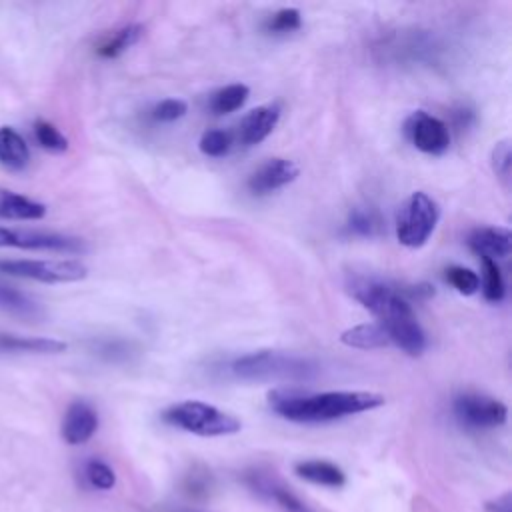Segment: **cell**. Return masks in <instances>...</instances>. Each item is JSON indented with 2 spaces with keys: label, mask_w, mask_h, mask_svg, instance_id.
I'll return each instance as SVG.
<instances>
[{
  "label": "cell",
  "mask_w": 512,
  "mask_h": 512,
  "mask_svg": "<svg viewBox=\"0 0 512 512\" xmlns=\"http://www.w3.org/2000/svg\"><path fill=\"white\" fill-rule=\"evenodd\" d=\"M348 290L376 316L390 344H396L408 356H420L426 350V334L410 302L400 296L398 288L378 278L354 276L348 282Z\"/></svg>",
  "instance_id": "obj_1"
},
{
  "label": "cell",
  "mask_w": 512,
  "mask_h": 512,
  "mask_svg": "<svg viewBox=\"0 0 512 512\" xmlns=\"http://www.w3.org/2000/svg\"><path fill=\"white\" fill-rule=\"evenodd\" d=\"M270 408L292 422H330L344 416L360 414L382 406V394L364 390H330V392H296L274 390L268 394Z\"/></svg>",
  "instance_id": "obj_2"
},
{
  "label": "cell",
  "mask_w": 512,
  "mask_h": 512,
  "mask_svg": "<svg viewBox=\"0 0 512 512\" xmlns=\"http://www.w3.org/2000/svg\"><path fill=\"white\" fill-rule=\"evenodd\" d=\"M232 376L250 382H270V380H306L316 376L318 364L288 352L278 350H258L242 354L230 364Z\"/></svg>",
  "instance_id": "obj_3"
},
{
  "label": "cell",
  "mask_w": 512,
  "mask_h": 512,
  "mask_svg": "<svg viewBox=\"0 0 512 512\" xmlns=\"http://www.w3.org/2000/svg\"><path fill=\"white\" fill-rule=\"evenodd\" d=\"M162 420L196 436H230L242 428L236 416L200 400H184L168 406L162 412Z\"/></svg>",
  "instance_id": "obj_4"
},
{
  "label": "cell",
  "mask_w": 512,
  "mask_h": 512,
  "mask_svg": "<svg viewBox=\"0 0 512 512\" xmlns=\"http://www.w3.org/2000/svg\"><path fill=\"white\" fill-rule=\"evenodd\" d=\"M440 218L438 204L426 192H412L398 210L396 238L406 248H420L432 236Z\"/></svg>",
  "instance_id": "obj_5"
},
{
  "label": "cell",
  "mask_w": 512,
  "mask_h": 512,
  "mask_svg": "<svg viewBox=\"0 0 512 512\" xmlns=\"http://www.w3.org/2000/svg\"><path fill=\"white\" fill-rule=\"evenodd\" d=\"M0 272L56 284L82 280L88 268L78 260H0Z\"/></svg>",
  "instance_id": "obj_6"
},
{
  "label": "cell",
  "mask_w": 512,
  "mask_h": 512,
  "mask_svg": "<svg viewBox=\"0 0 512 512\" xmlns=\"http://www.w3.org/2000/svg\"><path fill=\"white\" fill-rule=\"evenodd\" d=\"M454 416L466 428H496L508 418V408L504 402L482 396V394H460L452 404Z\"/></svg>",
  "instance_id": "obj_7"
},
{
  "label": "cell",
  "mask_w": 512,
  "mask_h": 512,
  "mask_svg": "<svg viewBox=\"0 0 512 512\" xmlns=\"http://www.w3.org/2000/svg\"><path fill=\"white\" fill-rule=\"evenodd\" d=\"M0 248H24V250H50V252H84L86 246L80 238L40 232V230H14L0 226Z\"/></svg>",
  "instance_id": "obj_8"
},
{
  "label": "cell",
  "mask_w": 512,
  "mask_h": 512,
  "mask_svg": "<svg viewBox=\"0 0 512 512\" xmlns=\"http://www.w3.org/2000/svg\"><path fill=\"white\" fill-rule=\"evenodd\" d=\"M404 134L410 144L424 154L440 156L450 146V130L446 122L424 110H416L406 118Z\"/></svg>",
  "instance_id": "obj_9"
},
{
  "label": "cell",
  "mask_w": 512,
  "mask_h": 512,
  "mask_svg": "<svg viewBox=\"0 0 512 512\" xmlns=\"http://www.w3.org/2000/svg\"><path fill=\"white\" fill-rule=\"evenodd\" d=\"M298 174L300 168L292 160L270 158L248 176V190L256 196H266L294 182Z\"/></svg>",
  "instance_id": "obj_10"
},
{
  "label": "cell",
  "mask_w": 512,
  "mask_h": 512,
  "mask_svg": "<svg viewBox=\"0 0 512 512\" xmlns=\"http://www.w3.org/2000/svg\"><path fill=\"white\" fill-rule=\"evenodd\" d=\"M98 430V414L96 410L84 402V400H74L62 418V428L60 434L66 444L78 446L88 442L94 432Z\"/></svg>",
  "instance_id": "obj_11"
},
{
  "label": "cell",
  "mask_w": 512,
  "mask_h": 512,
  "mask_svg": "<svg viewBox=\"0 0 512 512\" xmlns=\"http://www.w3.org/2000/svg\"><path fill=\"white\" fill-rule=\"evenodd\" d=\"M280 120V106L278 104H264L250 110L238 126V138L244 146L260 144L270 136Z\"/></svg>",
  "instance_id": "obj_12"
},
{
  "label": "cell",
  "mask_w": 512,
  "mask_h": 512,
  "mask_svg": "<svg viewBox=\"0 0 512 512\" xmlns=\"http://www.w3.org/2000/svg\"><path fill=\"white\" fill-rule=\"evenodd\" d=\"M248 486L252 490H256L258 494L274 500L284 512H314L310 510L292 490H288L280 480H276L274 476H268L264 472H250L246 478Z\"/></svg>",
  "instance_id": "obj_13"
},
{
  "label": "cell",
  "mask_w": 512,
  "mask_h": 512,
  "mask_svg": "<svg viewBox=\"0 0 512 512\" xmlns=\"http://www.w3.org/2000/svg\"><path fill=\"white\" fill-rule=\"evenodd\" d=\"M468 246L480 256V258H506L512 250V234L508 228L500 226H482L470 232Z\"/></svg>",
  "instance_id": "obj_14"
},
{
  "label": "cell",
  "mask_w": 512,
  "mask_h": 512,
  "mask_svg": "<svg viewBox=\"0 0 512 512\" xmlns=\"http://www.w3.org/2000/svg\"><path fill=\"white\" fill-rule=\"evenodd\" d=\"M0 310L28 322L44 318V308L26 292L0 282Z\"/></svg>",
  "instance_id": "obj_15"
},
{
  "label": "cell",
  "mask_w": 512,
  "mask_h": 512,
  "mask_svg": "<svg viewBox=\"0 0 512 512\" xmlns=\"http://www.w3.org/2000/svg\"><path fill=\"white\" fill-rule=\"evenodd\" d=\"M66 350V342L40 336H18L0 332V352L4 354H58Z\"/></svg>",
  "instance_id": "obj_16"
},
{
  "label": "cell",
  "mask_w": 512,
  "mask_h": 512,
  "mask_svg": "<svg viewBox=\"0 0 512 512\" xmlns=\"http://www.w3.org/2000/svg\"><path fill=\"white\" fill-rule=\"evenodd\" d=\"M294 472L298 478L328 486V488H340L346 484V474L342 472L340 466L328 462V460H302L294 464Z\"/></svg>",
  "instance_id": "obj_17"
},
{
  "label": "cell",
  "mask_w": 512,
  "mask_h": 512,
  "mask_svg": "<svg viewBox=\"0 0 512 512\" xmlns=\"http://www.w3.org/2000/svg\"><path fill=\"white\" fill-rule=\"evenodd\" d=\"M30 162L26 140L10 126L0 128V164L12 172H20Z\"/></svg>",
  "instance_id": "obj_18"
},
{
  "label": "cell",
  "mask_w": 512,
  "mask_h": 512,
  "mask_svg": "<svg viewBox=\"0 0 512 512\" xmlns=\"http://www.w3.org/2000/svg\"><path fill=\"white\" fill-rule=\"evenodd\" d=\"M46 216V206L16 194L12 190L0 188V218L8 220H40Z\"/></svg>",
  "instance_id": "obj_19"
},
{
  "label": "cell",
  "mask_w": 512,
  "mask_h": 512,
  "mask_svg": "<svg viewBox=\"0 0 512 512\" xmlns=\"http://www.w3.org/2000/svg\"><path fill=\"white\" fill-rule=\"evenodd\" d=\"M340 342L358 350H374L390 344L386 332L378 322H366V324H358L344 330L340 334Z\"/></svg>",
  "instance_id": "obj_20"
},
{
  "label": "cell",
  "mask_w": 512,
  "mask_h": 512,
  "mask_svg": "<svg viewBox=\"0 0 512 512\" xmlns=\"http://www.w3.org/2000/svg\"><path fill=\"white\" fill-rule=\"evenodd\" d=\"M142 34H144V26H142V24H126V26H122L120 30L112 32L110 36H106V38L98 44L96 52H98L102 58H116L118 54H122V52L128 50L130 46H134V44L140 40Z\"/></svg>",
  "instance_id": "obj_21"
},
{
  "label": "cell",
  "mask_w": 512,
  "mask_h": 512,
  "mask_svg": "<svg viewBox=\"0 0 512 512\" xmlns=\"http://www.w3.org/2000/svg\"><path fill=\"white\" fill-rule=\"evenodd\" d=\"M248 94H250V88L246 84H240V82L228 84L210 96V102H208L210 112L216 116L230 114L248 100Z\"/></svg>",
  "instance_id": "obj_22"
},
{
  "label": "cell",
  "mask_w": 512,
  "mask_h": 512,
  "mask_svg": "<svg viewBox=\"0 0 512 512\" xmlns=\"http://www.w3.org/2000/svg\"><path fill=\"white\" fill-rule=\"evenodd\" d=\"M382 220L374 208H354L348 216V230L356 236H376Z\"/></svg>",
  "instance_id": "obj_23"
},
{
  "label": "cell",
  "mask_w": 512,
  "mask_h": 512,
  "mask_svg": "<svg viewBox=\"0 0 512 512\" xmlns=\"http://www.w3.org/2000/svg\"><path fill=\"white\" fill-rule=\"evenodd\" d=\"M482 266H484V284H482V294L488 302H500L506 294V286H504V278L500 272V266L496 264V260L490 258H480Z\"/></svg>",
  "instance_id": "obj_24"
},
{
  "label": "cell",
  "mask_w": 512,
  "mask_h": 512,
  "mask_svg": "<svg viewBox=\"0 0 512 512\" xmlns=\"http://www.w3.org/2000/svg\"><path fill=\"white\" fill-rule=\"evenodd\" d=\"M34 138L44 150H50V152H66L68 150V138L48 120L34 122Z\"/></svg>",
  "instance_id": "obj_25"
},
{
  "label": "cell",
  "mask_w": 512,
  "mask_h": 512,
  "mask_svg": "<svg viewBox=\"0 0 512 512\" xmlns=\"http://www.w3.org/2000/svg\"><path fill=\"white\" fill-rule=\"evenodd\" d=\"M230 146H232L230 132L228 130H220V128L206 130L200 136V142H198L200 152L206 154V156H212V158H220V156L228 154Z\"/></svg>",
  "instance_id": "obj_26"
},
{
  "label": "cell",
  "mask_w": 512,
  "mask_h": 512,
  "mask_svg": "<svg viewBox=\"0 0 512 512\" xmlns=\"http://www.w3.org/2000/svg\"><path fill=\"white\" fill-rule=\"evenodd\" d=\"M84 478L96 490H110L116 484L114 470L104 460H96V458L84 464Z\"/></svg>",
  "instance_id": "obj_27"
},
{
  "label": "cell",
  "mask_w": 512,
  "mask_h": 512,
  "mask_svg": "<svg viewBox=\"0 0 512 512\" xmlns=\"http://www.w3.org/2000/svg\"><path fill=\"white\" fill-rule=\"evenodd\" d=\"M446 280L456 288V292H460L464 296H470V294L478 292V288H480L478 274L464 266L446 268Z\"/></svg>",
  "instance_id": "obj_28"
},
{
  "label": "cell",
  "mask_w": 512,
  "mask_h": 512,
  "mask_svg": "<svg viewBox=\"0 0 512 512\" xmlns=\"http://www.w3.org/2000/svg\"><path fill=\"white\" fill-rule=\"evenodd\" d=\"M302 26V16L298 8H282L276 14H272L266 22V30L272 34H286L292 30H298Z\"/></svg>",
  "instance_id": "obj_29"
},
{
  "label": "cell",
  "mask_w": 512,
  "mask_h": 512,
  "mask_svg": "<svg viewBox=\"0 0 512 512\" xmlns=\"http://www.w3.org/2000/svg\"><path fill=\"white\" fill-rule=\"evenodd\" d=\"M188 112V106L184 100L180 98H166L160 100L154 108H152V118L156 122H174L178 118H182Z\"/></svg>",
  "instance_id": "obj_30"
},
{
  "label": "cell",
  "mask_w": 512,
  "mask_h": 512,
  "mask_svg": "<svg viewBox=\"0 0 512 512\" xmlns=\"http://www.w3.org/2000/svg\"><path fill=\"white\" fill-rule=\"evenodd\" d=\"M212 488V476L208 470H192L188 472L186 480H184V492L192 498H200L206 496Z\"/></svg>",
  "instance_id": "obj_31"
},
{
  "label": "cell",
  "mask_w": 512,
  "mask_h": 512,
  "mask_svg": "<svg viewBox=\"0 0 512 512\" xmlns=\"http://www.w3.org/2000/svg\"><path fill=\"white\" fill-rule=\"evenodd\" d=\"M492 166H494V172L500 176V178H508L510 176V144L508 140H502L494 146L492 150Z\"/></svg>",
  "instance_id": "obj_32"
},
{
  "label": "cell",
  "mask_w": 512,
  "mask_h": 512,
  "mask_svg": "<svg viewBox=\"0 0 512 512\" xmlns=\"http://www.w3.org/2000/svg\"><path fill=\"white\" fill-rule=\"evenodd\" d=\"M486 512H512V496L510 492H504L502 496H496L484 504Z\"/></svg>",
  "instance_id": "obj_33"
},
{
  "label": "cell",
  "mask_w": 512,
  "mask_h": 512,
  "mask_svg": "<svg viewBox=\"0 0 512 512\" xmlns=\"http://www.w3.org/2000/svg\"><path fill=\"white\" fill-rule=\"evenodd\" d=\"M180 512H200V510H180Z\"/></svg>",
  "instance_id": "obj_34"
}]
</instances>
